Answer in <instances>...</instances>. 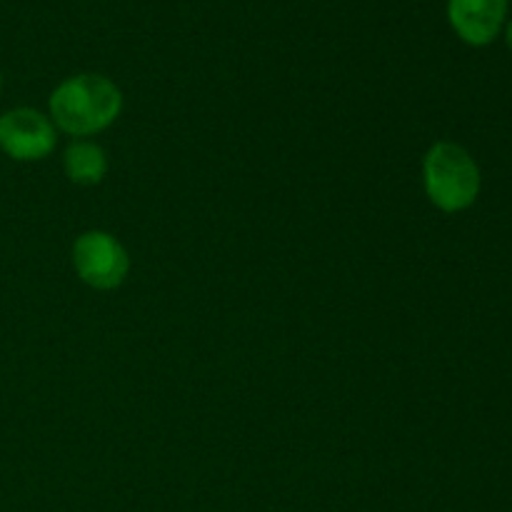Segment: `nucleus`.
Returning a JSON list of instances; mask_svg holds the SVG:
<instances>
[{
  "instance_id": "3",
  "label": "nucleus",
  "mask_w": 512,
  "mask_h": 512,
  "mask_svg": "<svg viewBox=\"0 0 512 512\" xmlns=\"http://www.w3.org/2000/svg\"><path fill=\"white\" fill-rule=\"evenodd\" d=\"M73 265L85 285L95 290H113L123 285L130 258L118 238L103 230H90L75 240Z\"/></svg>"
},
{
  "instance_id": "1",
  "label": "nucleus",
  "mask_w": 512,
  "mask_h": 512,
  "mask_svg": "<svg viewBox=\"0 0 512 512\" xmlns=\"http://www.w3.org/2000/svg\"><path fill=\"white\" fill-rule=\"evenodd\" d=\"M120 110H123V93L105 75H73L50 95V120L63 133L75 138L105 130L115 123Z\"/></svg>"
},
{
  "instance_id": "6",
  "label": "nucleus",
  "mask_w": 512,
  "mask_h": 512,
  "mask_svg": "<svg viewBox=\"0 0 512 512\" xmlns=\"http://www.w3.org/2000/svg\"><path fill=\"white\" fill-rule=\"evenodd\" d=\"M65 173L75 185H98L108 173V158L100 145L90 140H75L65 150Z\"/></svg>"
},
{
  "instance_id": "5",
  "label": "nucleus",
  "mask_w": 512,
  "mask_h": 512,
  "mask_svg": "<svg viewBox=\"0 0 512 512\" xmlns=\"http://www.w3.org/2000/svg\"><path fill=\"white\" fill-rule=\"evenodd\" d=\"M508 15V0H448V18L460 40L490 45L500 35Z\"/></svg>"
},
{
  "instance_id": "4",
  "label": "nucleus",
  "mask_w": 512,
  "mask_h": 512,
  "mask_svg": "<svg viewBox=\"0 0 512 512\" xmlns=\"http://www.w3.org/2000/svg\"><path fill=\"white\" fill-rule=\"evenodd\" d=\"M55 148V125L33 108H15L0 115V150L20 163L43 160Z\"/></svg>"
},
{
  "instance_id": "8",
  "label": "nucleus",
  "mask_w": 512,
  "mask_h": 512,
  "mask_svg": "<svg viewBox=\"0 0 512 512\" xmlns=\"http://www.w3.org/2000/svg\"><path fill=\"white\" fill-rule=\"evenodd\" d=\"M0 93H3V78H0Z\"/></svg>"
},
{
  "instance_id": "2",
  "label": "nucleus",
  "mask_w": 512,
  "mask_h": 512,
  "mask_svg": "<svg viewBox=\"0 0 512 512\" xmlns=\"http://www.w3.org/2000/svg\"><path fill=\"white\" fill-rule=\"evenodd\" d=\"M423 183L435 208L460 213L478 200L480 168L463 145L440 140L423 160Z\"/></svg>"
},
{
  "instance_id": "7",
  "label": "nucleus",
  "mask_w": 512,
  "mask_h": 512,
  "mask_svg": "<svg viewBox=\"0 0 512 512\" xmlns=\"http://www.w3.org/2000/svg\"><path fill=\"white\" fill-rule=\"evenodd\" d=\"M505 38H508V45L512 48V20L508 23V30H505Z\"/></svg>"
}]
</instances>
